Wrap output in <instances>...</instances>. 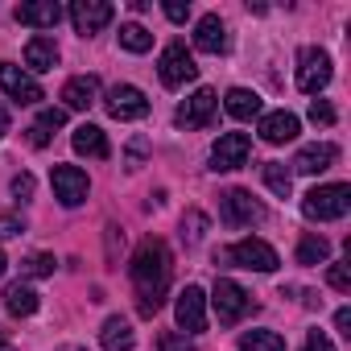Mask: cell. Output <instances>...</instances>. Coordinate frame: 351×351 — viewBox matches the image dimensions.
Masks as SVG:
<instances>
[{"label": "cell", "instance_id": "obj_26", "mask_svg": "<svg viewBox=\"0 0 351 351\" xmlns=\"http://www.w3.org/2000/svg\"><path fill=\"white\" fill-rule=\"evenodd\" d=\"M326 256H330V244H326V236H302L298 240V265H326Z\"/></svg>", "mask_w": 351, "mask_h": 351}, {"label": "cell", "instance_id": "obj_17", "mask_svg": "<svg viewBox=\"0 0 351 351\" xmlns=\"http://www.w3.org/2000/svg\"><path fill=\"white\" fill-rule=\"evenodd\" d=\"M95 99H99V79H95V75H75V79L62 87V104H66L71 112H87Z\"/></svg>", "mask_w": 351, "mask_h": 351}, {"label": "cell", "instance_id": "obj_14", "mask_svg": "<svg viewBox=\"0 0 351 351\" xmlns=\"http://www.w3.org/2000/svg\"><path fill=\"white\" fill-rule=\"evenodd\" d=\"M112 17H116V9L108 5V0H75V5H71V21H75V29L83 38L99 34Z\"/></svg>", "mask_w": 351, "mask_h": 351}, {"label": "cell", "instance_id": "obj_1", "mask_svg": "<svg viewBox=\"0 0 351 351\" xmlns=\"http://www.w3.org/2000/svg\"><path fill=\"white\" fill-rule=\"evenodd\" d=\"M132 285H136V310L145 318H153L165 306V289H169V273H173V256L165 248V240L145 236L132 252Z\"/></svg>", "mask_w": 351, "mask_h": 351}, {"label": "cell", "instance_id": "obj_32", "mask_svg": "<svg viewBox=\"0 0 351 351\" xmlns=\"http://www.w3.org/2000/svg\"><path fill=\"white\" fill-rule=\"evenodd\" d=\"M25 273H29V277H50V273H54V256H46V252L29 256V261H25Z\"/></svg>", "mask_w": 351, "mask_h": 351}, {"label": "cell", "instance_id": "obj_33", "mask_svg": "<svg viewBox=\"0 0 351 351\" xmlns=\"http://www.w3.org/2000/svg\"><path fill=\"white\" fill-rule=\"evenodd\" d=\"M161 9H165V17H169L173 25H182V21L191 17V0H165Z\"/></svg>", "mask_w": 351, "mask_h": 351}, {"label": "cell", "instance_id": "obj_5", "mask_svg": "<svg viewBox=\"0 0 351 351\" xmlns=\"http://www.w3.org/2000/svg\"><path fill=\"white\" fill-rule=\"evenodd\" d=\"M157 75H161V83H165V87H186V83H195V79H199V62H195V54H191L182 42H169V46L161 50Z\"/></svg>", "mask_w": 351, "mask_h": 351}, {"label": "cell", "instance_id": "obj_3", "mask_svg": "<svg viewBox=\"0 0 351 351\" xmlns=\"http://www.w3.org/2000/svg\"><path fill=\"white\" fill-rule=\"evenodd\" d=\"M351 211V186L347 182H330V186H314L306 199H302V215L306 219H318V223H330V219H343Z\"/></svg>", "mask_w": 351, "mask_h": 351}, {"label": "cell", "instance_id": "obj_7", "mask_svg": "<svg viewBox=\"0 0 351 351\" xmlns=\"http://www.w3.org/2000/svg\"><path fill=\"white\" fill-rule=\"evenodd\" d=\"M326 83H330V54L318 50V46H306L298 54V91L318 95Z\"/></svg>", "mask_w": 351, "mask_h": 351}, {"label": "cell", "instance_id": "obj_31", "mask_svg": "<svg viewBox=\"0 0 351 351\" xmlns=\"http://www.w3.org/2000/svg\"><path fill=\"white\" fill-rule=\"evenodd\" d=\"M157 351H195V343H186V335H178V330H165L157 339Z\"/></svg>", "mask_w": 351, "mask_h": 351}, {"label": "cell", "instance_id": "obj_9", "mask_svg": "<svg viewBox=\"0 0 351 351\" xmlns=\"http://www.w3.org/2000/svg\"><path fill=\"white\" fill-rule=\"evenodd\" d=\"M173 318H178V326H182L186 335L207 330V293H203L199 285H186V289L178 293V302H173Z\"/></svg>", "mask_w": 351, "mask_h": 351}, {"label": "cell", "instance_id": "obj_21", "mask_svg": "<svg viewBox=\"0 0 351 351\" xmlns=\"http://www.w3.org/2000/svg\"><path fill=\"white\" fill-rule=\"evenodd\" d=\"M99 343H104V351H132L136 347V335H132V322L128 318H108L104 322V330H99Z\"/></svg>", "mask_w": 351, "mask_h": 351}, {"label": "cell", "instance_id": "obj_39", "mask_svg": "<svg viewBox=\"0 0 351 351\" xmlns=\"http://www.w3.org/2000/svg\"><path fill=\"white\" fill-rule=\"evenodd\" d=\"M141 157H145V141L136 136V141L128 145V169H141Z\"/></svg>", "mask_w": 351, "mask_h": 351}, {"label": "cell", "instance_id": "obj_43", "mask_svg": "<svg viewBox=\"0 0 351 351\" xmlns=\"http://www.w3.org/2000/svg\"><path fill=\"white\" fill-rule=\"evenodd\" d=\"M5 269H9V261H5V252H0V277H5Z\"/></svg>", "mask_w": 351, "mask_h": 351}, {"label": "cell", "instance_id": "obj_6", "mask_svg": "<svg viewBox=\"0 0 351 351\" xmlns=\"http://www.w3.org/2000/svg\"><path fill=\"white\" fill-rule=\"evenodd\" d=\"M219 219L228 223V228H252V223H261L265 219V207L248 195V191H223L219 195Z\"/></svg>", "mask_w": 351, "mask_h": 351}, {"label": "cell", "instance_id": "obj_10", "mask_svg": "<svg viewBox=\"0 0 351 351\" xmlns=\"http://www.w3.org/2000/svg\"><path fill=\"white\" fill-rule=\"evenodd\" d=\"M50 182H54V199H58L62 207H79V203L87 199V191H91L87 173H83L79 165H54Z\"/></svg>", "mask_w": 351, "mask_h": 351}, {"label": "cell", "instance_id": "obj_29", "mask_svg": "<svg viewBox=\"0 0 351 351\" xmlns=\"http://www.w3.org/2000/svg\"><path fill=\"white\" fill-rule=\"evenodd\" d=\"M203 232H207V215H203V211L182 215V240H186V244H199V240H203Z\"/></svg>", "mask_w": 351, "mask_h": 351}, {"label": "cell", "instance_id": "obj_18", "mask_svg": "<svg viewBox=\"0 0 351 351\" xmlns=\"http://www.w3.org/2000/svg\"><path fill=\"white\" fill-rule=\"evenodd\" d=\"M298 116L293 112H269V116H261V141H269V145H289L293 136H298Z\"/></svg>", "mask_w": 351, "mask_h": 351}, {"label": "cell", "instance_id": "obj_12", "mask_svg": "<svg viewBox=\"0 0 351 351\" xmlns=\"http://www.w3.org/2000/svg\"><path fill=\"white\" fill-rule=\"evenodd\" d=\"M252 153V136L248 132H219L215 149H211V169H240Z\"/></svg>", "mask_w": 351, "mask_h": 351}, {"label": "cell", "instance_id": "obj_28", "mask_svg": "<svg viewBox=\"0 0 351 351\" xmlns=\"http://www.w3.org/2000/svg\"><path fill=\"white\" fill-rule=\"evenodd\" d=\"M120 46H124L128 54H145V50H153V34H149L145 25L128 21V25H120Z\"/></svg>", "mask_w": 351, "mask_h": 351}, {"label": "cell", "instance_id": "obj_22", "mask_svg": "<svg viewBox=\"0 0 351 351\" xmlns=\"http://www.w3.org/2000/svg\"><path fill=\"white\" fill-rule=\"evenodd\" d=\"M25 66L29 71H54L58 66V46H54V38H29V46H25Z\"/></svg>", "mask_w": 351, "mask_h": 351}, {"label": "cell", "instance_id": "obj_20", "mask_svg": "<svg viewBox=\"0 0 351 351\" xmlns=\"http://www.w3.org/2000/svg\"><path fill=\"white\" fill-rule=\"evenodd\" d=\"M71 145H75V153H83V157H99V161L112 153L104 128H95V124H79V128L71 132Z\"/></svg>", "mask_w": 351, "mask_h": 351}, {"label": "cell", "instance_id": "obj_35", "mask_svg": "<svg viewBox=\"0 0 351 351\" xmlns=\"http://www.w3.org/2000/svg\"><path fill=\"white\" fill-rule=\"evenodd\" d=\"M38 124H42L46 132H50V128H62V124H66V108H46V112L38 116Z\"/></svg>", "mask_w": 351, "mask_h": 351}, {"label": "cell", "instance_id": "obj_25", "mask_svg": "<svg viewBox=\"0 0 351 351\" xmlns=\"http://www.w3.org/2000/svg\"><path fill=\"white\" fill-rule=\"evenodd\" d=\"M261 173H265V186H269L277 199H289V195H293V173H289L281 161H265Z\"/></svg>", "mask_w": 351, "mask_h": 351}, {"label": "cell", "instance_id": "obj_40", "mask_svg": "<svg viewBox=\"0 0 351 351\" xmlns=\"http://www.w3.org/2000/svg\"><path fill=\"white\" fill-rule=\"evenodd\" d=\"M29 145H34V149H46V145H50V132H46L42 124H34V128H29Z\"/></svg>", "mask_w": 351, "mask_h": 351}, {"label": "cell", "instance_id": "obj_38", "mask_svg": "<svg viewBox=\"0 0 351 351\" xmlns=\"http://www.w3.org/2000/svg\"><path fill=\"white\" fill-rule=\"evenodd\" d=\"M13 195H17L21 203L34 195V173H17V178H13Z\"/></svg>", "mask_w": 351, "mask_h": 351}, {"label": "cell", "instance_id": "obj_2", "mask_svg": "<svg viewBox=\"0 0 351 351\" xmlns=\"http://www.w3.org/2000/svg\"><path fill=\"white\" fill-rule=\"evenodd\" d=\"M215 265L219 269H252V273H277V265H281V256L273 252V244H265V240H256V236H244V240H236L232 248H223V252H215Z\"/></svg>", "mask_w": 351, "mask_h": 351}, {"label": "cell", "instance_id": "obj_44", "mask_svg": "<svg viewBox=\"0 0 351 351\" xmlns=\"http://www.w3.org/2000/svg\"><path fill=\"white\" fill-rule=\"evenodd\" d=\"M0 351H13V347H9V343H0Z\"/></svg>", "mask_w": 351, "mask_h": 351}, {"label": "cell", "instance_id": "obj_41", "mask_svg": "<svg viewBox=\"0 0 351 351\" xmlns=\"http://www.w3.org/2000/svg\"><path fill=\"white\" fill-rule=\"evenodd\" d=\"M335 326H339L343 335H351V310H347V306H343V310L335 314Z\"/></svg>", "mask_w": 351, "mask_h": 351}, {"label": "cell", "instance_id": "obj_19", "mask_svg": "<svg viewBox=\"0 0 351 351\" xmlns=\"http://www.w3.org/2000/svg\"><path fill=\"white\" fill-rule=\"evenodd\" d=\"M195 46H199L203 54H223V50H228V29H223V21H219L215 13L199 17V25H195Z\"/></svg>", "mask_w": 351, "mask_h": 351}, {"label": "cell", "instance_id": "obj_37", "mask_svg": "<svg viewBox=\"0 0 351 351\" xmlns=\"http://www.w3.org/2000/svg\"><path fill=\"white\" fill-rule=\"evenodd\" d=\"M21 232H25V223H21V219L0 215V240H13V236H21Z\"/></svg>", "mask_w": 351, "mask_h": 351}, {"label": "cell", "instance_id": "obj_30", "mask_svg": "<svg viewBox=\"0 0 351 351\" xmlns=\"http://www.w3.org/2000/svg\"><path fill=\"white\" fill-rule=\"evenodd\" d=\"M326 281H330V289H339V293H347V289H351V265H347V261H339V265H330V269H326Z\"/></svg>", "mask_w": 351, "mask_h": 351}, {"label": "cell", "instance_id": "obj_23", "mask_svg": "<svg viewBox=\"0 0 351 351\" xmlns=\"http://www.w3.org/2000/svg\"><path fill=\"white\" fill-rule=\"evenodd\" d=\"M223 108H228V116H236V120H252V116H261V95L248 91V87H232V91L223 95Z\"/></svg>", "mask_w": 351, "mask_h": 351}, {"label": "cell", "instance_id": "obj_27", "mask_svg": "<svg viewBox=\"0 0 351 351\" xmlns=\"http://www.w3.org/2000/svg\"><path fill=\"white\" fill-rule=\"evenodd\" d=\"M240 351H285V339L277 330H244Z\"/></svg>", "mask_w": 351, "mask_h": 351}, {"label": "cell", "instance_id": "obj_4", "mask_svg": "<svg viewBox=\"0 0 351 351\" xmlns=\"http://www.w3.org/2000/svg\"><path fill=\"white\" fill-rule=\"evenodd\" d=\"M211 306H215V314H219V322H223V326H236L244 314H252V310H256V302L248 298V289H244V285H236L232 277H219V281H215Z\"/></svg>", "mask_w": 351, "mask_h": 351}, {"label": "cell", "instance_id": "obj_24", "mask_svg": "<svg viewBox=\"0 0 351 351\" xmlns=\"http://www.w3.org/2000/svg\"><path fill=\"white\" fill-rule=\"evenodd\" d=\"M5 306H9V314H17V318H29V314H38V293L29 289V285H9L5 289Z\"/></svg>", "mask_w": 351, "mask_h": 351}, {"label": "cell", "instance_id": "obj_42", "mask_svg": "<svg viewBox=\"0 0 351 351\" xmlns=\"http://www.w3.org/2000/svg\"><path fill=\"white\" fill-rule=\"evenodd\" d=\"M5 132H9V108L0 104V136H5Z\"/></svg>", "mask_w": 351, "mask_h": 351}, {"label": "cell", "instance_id": "obj_8", "mask_svg": "<svg viewBox=\"0 0 351 351\" xmlns=\"http://www.w3.org/2000/svg\"><path fill=\"white\" fill-rule=\"evenodd\" d=\"M104 108H108V116H116V120H141V116H149V99H145V91L132 87V83H116V87L104 95Z\"/></svg>", "mask_w": 351, "mask_h": 351}, {"label": "cell", "instance_id": "obj_13", "mask_svg": "<svg viewBox=\"0 0 351 351\" xmlns=\"http://www.w3.org/2000/svg\"><path fill=\"white\" fill-rule=\"evenodd\" d=\"M215 112H219V95H215L211 87H199V91L178 108V124H182V128H207V124L215 120Z\"/></svg>", "mask_w": 351, "mask_h": 351}, {"label": "cell", "instance_id": "obj_34", "mask_svg": "<svg viewBox=\"0 0 351 351\" xmlns=\"http://www.w3.org/2000/svg\"><path fill=\"white\" fill-rule=\"evenodd\" d=\"M310 120H314V124H335V108H330L326 99H314V104H310Z\"/></svg>", "mask_w": 351, "mask_h": 351}, {"label": "cell", "instance_id": "obj_16", "mask_svg": "<svg viewBox=\"0 0 351 351\" xmlns=\"http://www.w3.org/2000/svg\"><path fill=\"white\" fill-rule=\"evenodd\" d=\"M17 21L34 25V29H54L62 21V5H54V0H29V5H17Z\"/></svg>", "mask_w": 351, "mask_h": 351}, {"label": "cell", "instance_id": "obj_15", "mask_svg": "<svg viewBox=\"0 0 351 351\" xmlns=\"http://www.w3.org/2000/svg\"><path fill=\"white\" fill-rule=\"evenodd\" d=\"M335 161H339V145L318 141V145H302V149H298L293 169H298V173H322V169H330Z\"/></svg>", "mask_w": 351, "mask_h": 351}, {"label": "cell", "instance_id": "obj_11", "mask_svg": "<svg viewBox=\"0 0 351 351\" xmlns=\"http://www.w3.org/2000/svg\"><path fill=\"white\" fill-rule=\"evenodd\" d=\"M0 91H5L9 99H17V104H42L46 99L42 83L34 75H25L21 66H13V62H0Z\"/></svg>", "mask_w": 351, "mask_h": 351}, {"label": "cell", "instance_id": "obj_36", "mask_svg": "<svg viewBox=\"0 0 351 351\" xmlns=\"http://www.w3.org/2000/svg\"><path fill=\"white\" fill-rule=\"evenodd\" d=\"M302 351H335V343L326 339V330H310L306 335V347Z\"/></svg>", "mask_w": 351, "mask_h": 351}]
</instances>
